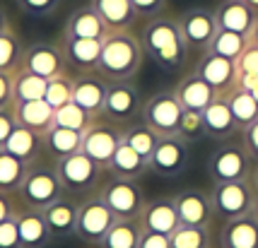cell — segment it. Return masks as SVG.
Instances as JSON below:
<instances>
[{
  "mask_svg": "<svg viewBox=\"0 0 258 248\" xmlns=\"http://www.w3.org/2000/svg\"><path fill=\"white\" fill-rule=\"evenodd\" d=\"M106 34H109V27L104 24V20L92 5H82L78 10H73L63 27V36H73V39H104Z\"/></svg>",
  "mask_w": 258,
  "mask_h": 248,
  "instance_id": "obj_25",
  "label": "cell"
},
{
  "mask_svg": "<svg viewBox=\"0 0 258 248\" xmlns=\"http://www.w3.org/2000/svg\"><path fill=\"white\" fill-rule=\"evenodd\" d=\"M196 72L213 87L217 97H227L236 90V63L229 58L205 51L201 63L196 65Z\"/></svg>",
  "mask_w": 258,
  "mask_h": 248,
  "instance_id": "obj_15",
  "label": "cell"
},
{
  "mask_svg": "<svg viewBox=\"0 0 258 248\" xmlns=\"http://www.w3.org/2000/svg\"><path fill=\"white\" fill-rule=\"evenodd\" d=\"M41 147H44V135L34 133V130L24 128V125H17L3 149H8L10 154H15L17 159H22L27 164H34L39 159V154H41Z\"/></svg>",
  "mask_w": 258,
  "mask_h": 248,
  "instance_id": "obj_30",
  "label": "cell"
},
{
  "mask_svg": "<svg viewBox=\"0 0 258 248\" xmlns=\"http://www.w3.org/2000/svg\"><path fill=\"white\" fill-rule=\"evenodd\" d=\"M181 34L186 39V44L196 48V51H208V46L217 34V20H215V10L208 8H191L179 17Z\"/></svg>",
  "mask_w": 258,
  "mask_h": 248,
  "instance_id": "obj_14",
  "label": "cell"
},
{
  "mask_svg": "<svg viewBox=\"0 0 258 248\" xmlns=\"http://www.w3.org/2000/svg\"><path fill=\"white\" fill-rule=\"evenodd\" d=\"M17 8L29 17H51L63 0H15Z\"/></svg>",
  "mask_w": 258,
  "mask_h": 248,
  "instance_id": "obj_43",
  "label": "cell"
},
{
  "mask_svg": "<svg viewBox=\"0 0 258 248\" xmlns=\"http://www.w3.org/2000/svg\"><path fill=\"white\" fill-rule=\"evenodd\" d=\"M56 169H58V176L63 181V188L68 193H90L99 186V179H101V167L99 161H94L90 154L85 152H75L66 159H58L56 161Z\"/></svg>",
  "mask_w": 258,
  "mask_h": 248,
  "instance_id": "obj_6",
  "label": "cell"
},
{
  "mask_svg": "<svg viewBox=\"0 0 258 248\" xmlns=\"http://www.w3.org/2000/svg\"><path fill=\"white\" fill-rule=\"evenodd\" d=\"M12 82H15V72H3V70H0V109L15 104Z\"/></svg>",
  "mask_w": 258,
  "mask_h": 248,
  "instance_id": "obj_48",
  "label": "cell"
},
{
  "mask_svg": "<svg viewBox=\"0 0 258 248\" xmlns=\"http://www.w3.org/2000/svg\"><path fill=\"white\" fill-rule=\"evenodd\" d=\"M138 248H171L169 234H157V231H143L140 246Z\"/></svg>",
  "mask_w": 258,
  "mask_h": 248,
  "instance_id": "obj_49",
  "label": "cell"
},
{
  "mask_svg": "<svg viewBox=\"0 0 258 248\" xmlns=\"http://www.w3.org/2000/svg\"><path fill=\"white\" fill-rule=\"evenodd\" d=\"M46 85L48 79L34 75L29 70H15V82H12V94H15V102H36V99H44L46 97Z\"/></svg>",
  "mask_w": 258,
  "mask_h": 248,
  "instance_id": "obj_34",
  "label": "cell"
},
{
  "mask_svg": "<svg viewBox=\"0 0 258 248\" xmlns=\"http://www.w3.org/2000/svg\"><path fill=\"white\" fill-rule=\"evenodd\" d=\"M246 3L253 8V10H256V15H258V0H246Z\"/></svg>",
  "mask_w": 258,
  "mask_h": 248,
  "instance_id": "obj_56",
  "label": "cell"
},
{
  "mask_svg": "<svg viewBox=\"0 0 258 248\" xmlns=\"http://www.w3.org/2000/svg\"><path fill=\"white\" fill-rule=\"evenodd\" d=\"M29 164L17 159L15 154H10L8 149H0V191L3 193H20L27 176Z\"/></svg>",
  "mask_w": 258,
  "mask_h": 248,
  "instance_id": "obj_33",
  "label": "cell"
},
{
  "mask_svg": "<svg viewBox=\"0 0 258 248\" xmlns=\"http://www.w3.org/2000/svg\"><path fill=\"white\" fill-rule=\"evenodd\" d=\"M90 5L104 20L109 32H125L138 20V12L131 0H90Z\"/></svg>",
  "mask_w": 258,
  "mask_h": 248,
  "instance_id": "obj_28",
  "label": "cell"
},
{
  "mask_svg": "<svg viewBox=\"0 0 258 248\" xmlns=\"http://www.w3.org/2000/svg\"><path fill=\"white\" fill-rule=\"evenodd\" d=\"M121 142H123V130H118L111 121H101V118H97L82 133V152L90 154L94 161H99L104 169L109 167Z\"/></svg>",
  "mask_w": 258,
  "mask_h": 248,
  "instance_id": "obj_11",
  "label": "cell"
},
{
  "mask_svg": "<svg viewBox=\"0 0 258 248\" xmlns=\"http://www.w3.org/2000/svg\"><path fill=\"white\" fill-rule=\"evenodd\" d=\"M109 92V79H104L99 72H82L80 77L73 79V102L90 111L94 118H99L104 111Z\"/></svg>",
  "mask_w": 258,
  "mask_h": 248,
  "instance_id": "obj_16",
  "label": "cell"
},
{
  "mask_svg": "<svg viewBox=\"0 0 258 248\" xmlns=\"http://www.w3.org/2000/svg\"><path fill=\"white\" fill-rule=\"evenodd\" d=\"M174 200H176L181 224L210 226V222L215 219V207H213V200H210V193H203L198 188H186Z\"/></svg>",
  "mask_w": 258,
  "mask_h": 248,
  "instance_id": "obj_17",
  "label": "cell"
},
{
  "mask_svg": "<svg viewBox=\"0 0 258 248\" xmlns=\"http://www.w3.org/2000/svg\"><path fill=\"white\" fill-rule=\"evenodd\" d=\"M181 113H183V106L176 99L174 90H162L143 104V123L152 128L159 137L176 135Z\"/></svg>",
  "mask_w": 258,
  "mask_h": 248,
  "instance_id": "obj_7",
  "label": "cell"
},
{
  "mask_svg": "<svg viewBox=\"0 0 258 248\" xmlns=\"http://www.w3.org/2000/svg\"><path fill=\"white\" fill-rule=\"evenodd\" d=\"M116 214L111 212V207L101 200V195H90L80 203L78 212V234L85 243L99 246L101 238L106 236V231L116 224Z\"/></svg>",
  "mask_w": 258,
  "mask_h": 248,
  "instance_id": "obj_8",
  "label": "cell"
},
{
  "mask_svg": "<svg viewBox=\"0 0 258 248\" xmlns=\"http://www.w3.org/2000/svg\"><path fill=\"white\" fill-rule=\"evenodd\" d=\"M94 121H97V118H94L90 111H85L82 106H78L75 102H70V104H66V106L56 109V125H60V128H70V130L85 133Z\"/></svg>",
  "mask_w": 258,
  "mask_h": 248,
  "instance_id": "obj_40",
  "label": "cell"
},
{
  "mask_svg": "<svg viewBox=\"0 0 258 248\" xmlns=\"http://www.w3.org/2000/svg\"><path fill=\"white\" fill-rule=\"evenodd\" d=\"M256 10L246 0H222L215 8V20L217 29L225 32H236V34H251L253 22H256Z\"/></svg>",
  "mask_w": 258,
  "mask_h": 248,
  "instance_id": "obj_21",
  "label": "cell"
},
{
  "mask_svg": "<svg viewBox=\"0 0 258 248\" xmlns=\"http://www.w3.org/2000/svg\"><path fill=\"white\" fill-rule=\"evenodd\" d=\"M17 214V205L12 200V193H3L0 191V222L12 219Z\"/></svg>",
  "mask_w": 258,
  "mask_h": 248,
  "instance_id": "obj_51",
  "label": "cell"
},
{
  "mask_svg": "<svg viewBox=\"0 0 258 248\" xmlns=\"http://www.w3.org/2000/svg\"><path fill=\"white\" fill-rule=\"evenodd\" d=\"M203 118H205V133L213 140H229L239 130L227 97H215V102L203 111Z\"/></svg>",
  "mask_w": 258,
  "mask_h": 248,
  "instance_id": "obj_27",
  "label": "cell"
},
{
  "mask_svg": "<svg viewBox=\"0 0 258 248\" xmlns=\"http://www.w3.org/2000/svg\"><path fill=\"white\" fill-rule=\"evenodd\" d=\"M12 32V24H10V17H8V12L0 8V36Z\"/></svg>",
  "mask_w": 258,
  "mask_h": 248,
  "instance_id": "obj_53",
  "label": "cell"
},
{
  "mask_svg": "<svg viewBox=\"0 0 258 248\" xmlns=\"http://www.w3.org/2000/svg\"><path fill=\"white\" fill-rule=\"evenodd\" d=\"M143 46H145V53L159 68L164 70H176L186 63L191 46L186 44V39L181 34L179 20L174 17H155L145 24L143 29Z\"/></svg>",
  "mask_w": 258,
  "mask_h": 248,
  "instance_id": "obj_2",
  "label": "cell"
},
{
  "mask_svg": "<svg viewBox=\"0 0 258 248\" xmlns=\"http://www.w3.org/2000/svg\"><path fill=\"white\" fill-rule=\"evenodd\" d=\"M191 167V147L179 135L159 137L157 147L150 157V171L162 179H179Z\"/></svg>",
  "mask_w": 258,
  "mask_h": 248,
  "instance_id": "obj_9",
  "label": "cell"
},
{
  "mask_svg": "<svg viewBox=\"0 0 258 248\" xmlns=\"http://www.w3.org/2000/svg\"><path fill=\"white\" fill-rule=\"evenodd\" d=\"M174 94H176V99L181 102V106L183 109H191V111H205L215 102V97H217L213 87L196 70L179 79V85L174 87Z\"/></svg>",
  "mask_w": 258,
  "mask_h": 248,
  "instance_id": "obj_24",
  "label": "cell"
},
{
  "mask_svg": "<svg viewBox=\"0 0 258 248\" xmlns=\"http://www.w3.org/2000/svg\"><path fill=\"white\" fill-rule=\"evenodd\" d=\"M171 248H213L210 226H188L179 224L171 234Z\"/></svg>",
  "mask_w": 258,
  "mask_h": 248,
  "instance_id": "obj_38",
  "label": "cell"
},
{
  "mask_svg": "<svg viewBox=\"0 0 258 248\" xmlns=\"http://www.w3.org/2000/svg\"><path fill=\"white\" fill-rule=\"evenodd\" d=\"M248 44H251L248 34H236V32L217 29V34L213 36V41H210V46H208V51H210V53H217V56H222V58H229V60H234L236 63V58L246 51Z\"/></svg>",
  "mask_w": 258,
  "mask_h": 248,
  "instance_id": "obj_36",
  "label": "cell"
},
{
  "mask_svg": "<svg viewBox=\"0 0 258 248\" xmlns=\"http://www.w3.org/2000/svg\"><path fill=\"white\" fill-rule=\"evenodd\" d=\"M248 39H251V44H256V46H258V17H256V22H253V29H251Z\"/></svg>",
  "mask_w": 258,
  "mask_h": 248,
  "instance_id": "obj_54",
  "label": "cell"
},
{
  "mask_svg": "<svg viewBox=\"0 0 258 248\" xmlns=\"http://www.w3.org/2000/svg\"><path fill=\"white\" fill-rule=\"evenodd\" d=\"M143 236V226L138 219H116V224L101 238L99 248H138Z\"/></svg>",
  "mask_w": 258,
  "mask_h": 248,
  "instance_id": "obj_32",
  "label": "cell"
},
{
  "mask_svg": "<svg viewBox=\"0 0 258 248\" xmlns=\"http://www.w3.org/2000/svg\"><path fill=\"white\" fill-rule=\"evenodd\" d=\"M133 3L138 17H147V20H155L159 17V12L164 10L167 0H131Z\"/></svg>",
  "mask_w": 258,
  "mask_h": 248,
  "instance_id": "obj_46",
  "label": "cell"
},
{
  "mask_svg": "<svg viewBox=\"0 0 258 248\" xmlns=\"http://www.w3.org/2000/svg\"><path fill=\"white\" fill-rule=\"evenodd\" d=\"M0 248H22L20 231H17V219L15 217L0 222Z\"/></svg>",
  "mask_w": 258,
  "mask_h": 248,
  "instance_id": "obj_44",
  "label": "cell"
},
{
  "mask_svg": "<svg viewBox=\"0 0 258 248\" xmlns=\"http://www.w3.org/2000/svg\"><path fill=\"white\" fill-rule=\"evenodd\" d=\"M12 111L17 118V125H24L39 135H46L53 125H56V109L46 99H36V102H15Z\"/></svg>",
  "mask_w": 258,
  "mask_h": 248,
  "instance_id": "obj_23",
  "label": "cell"
},
{
  "mask_svg": "<svg viewBox=\"0 0 258 248\" xmlns=\"http://www.w3.org/2000/svg\"><path fill=\"white\" fill-rule=\"evenodd\" d=\"M241 142H244V147L248 149V154L258 161V118L248 125V128L241 130Z\"/></svg>",
  "mask_w": 258,
  "mask_h": 248,
  "instance_id": "obj_50",
  "label": "cell"
},
{
  "mask_svg": "<svg viewBox=\"0 0 258 248\" xmlns=\"http://www.w3.org/2000/svg\"><path fill=\"white\" fill-rule=\"evenodd\" d=\"M143 231H157V234H171L181 224L176 200L174 198H152L147 200L143 212L138 217Z\"/></svg>",
  "mask_w": 258,
  "mask_h": 248,
  "instance_id": "obj_18",
  "label": "cell"
},
{
  "mask_svg": "<svg viewBox=\"0 0 258 248\" xmlns=\"http://www.w3.org/2000/svg\"><path fill=\"white\" fill-rule=\"evenodd\" d=\"M101 46L104 39H73V36H63V56H66L70 68L80 70V72H97L101 58Z\"/></svg>",
  "mask_w": 258,
  "mask_h": 248,
  "instance_id": "obj_19",
  "label": "cell"
},
{
  "mask_svg": "<svg viewBox=\"0 0 258 248\" xmlns=\"http://www.w3.org/2000/svg\"><path fill=\"white\" fill-rule=\"evenodd\" d=\"M258 87V75H248V72H236V90L253 92Z\"/></svg>",
  "mask_w": 258,
  "mask_h": 248,
  "instance_id": "obj_52",
  "label": "cell"
},
{
  "mask_svg": "<svg viewBox=\"0 0 258 248\" xmlns=\"http://www.w3.org/2000/svg\"><path fill=\"white\" fill-rule=\"evenodd\" d=\"M256 186L253 181H229V183H213L210 188V200L215 207V217L220 219H239L253 212V203H256Z\"/></svg>",
  "mask_w": 258,
  "mask_h": 248,
  "instance_id": "obj_4",
  "label": "cell"
},
{
  "mask_svg": "<svg viewBox=\"0 0 258 248\" xmlns=\"http://www.w3.org/2000/svg\"><path fill=\"white\" fill-rule=\"evenodd\" d=\"M227 104L232 109V116H234L239 130H244L258 118V102L256 97L246 90H234L232 94H227Z\"/></svg>",
  "mask_w": 258,
  "mask_h": 248,
  "instance_id": "obj_35",
  "label": "cell"
},
{
  "mask_svg": "<svg viewBox=\"0 0 258 248\" xmlns=\"http://www.w3.org/2000/svg\"><path fill=\"white\" fill-rule=\"evenodd\" d=\"M253 174V157L248 154L244 142H227L217 147L208 157V176L213 183L244 181Z\"/></svg>",
  "mask_w": 258,
  "mask_h": 248,
  "instance_id": "obj_5",
  "label": "cell"
},
{
  "mask_svg": "<svg viewBox=\"0 0 258 248\" xmlns=\"http://www.w3.org/2000/svg\"><path fill=\"white\" fill-rule=\"evenodd\" d=\"M236 72L258 75V46L256 44H248L246 51L236 58Z\"/></svg>",
  "mask_w": 258,
  "mask_h": 248,
  "instance_id": "obj_45",
  "label": "cell"
},
{
  "mask_svg": "<svg viewBox=\"0 0 258 248\" xmlns=\"http://www.w3.org/2000/svg\"><path fill=\"white\" fill-rule=\"evenodd\" d=\"M123 142L150 161V157H152V152H155V147L159 142V135L152 128H147L145 123H128L123 128Z\"/></svg>",
  "mask_w": 258,
  "mask_h": 248,
  "instance_id": "obj_37",
  "label": "cell"
},
{
  "mask_svg": "<svg viewBox=\"0 0 258 248\" xmlns=\"http://www.w3.org/2000/svg\"><path fill=\"white\" fill-rule=\"evenodd\" d=\"M251 214L258 219V195H256V203H253V212H251Z\"/></svg>",
  "mask_w": 258,
  "mask_h": 248,
  "instance_id": "obj_57",
  "label": "cell"
},
{
  "mask_svg": "<svg viewBox=\"0 0 258 248\" xmlns=\"http://www.w3.org/2000/svg\"><path fill=\"white\" fill-rule=\"evenodd\" d=\"M222 248H258V219L253 214L229 219L222 224L220 231Z\"/></svg>",
  "mask_w": 258,
  "mask_h": 248,
  "instance_id": "obj_26",
  "label": "cell"
},
{
  "mask_svg": "<svg viewBox=\"0 0 258 248\" xmlns=\"http://www.w3.org/2000/svg\"><path fill=\"white\" fill-rule=\"evenodd\" d=\"M15 219H17V231H20V243H22V248H46L53 241L51 229L46 224L41 210L24 205L22 210H17Z\"/></svg>",
  "mask_w": 258,
  "mask_h": 248,
  "instance_id": "obj_20",
  "label": "cell"
},
{
  "mask_svg": "<svg viewBox=\"0 0 258 248\" xmlns=\"http://www.w3.org/2000/svg\"><path fill=\"white\" fill-rule=\"evenodd\" d=\"M138 113H143V102H140V90L131 82H109L106 102L101 116L111 123H131Z\"/></svg>",
  "mask_w": 258,
  "mask_h": 248,
  "instance_id": "obj_12",
  "label": "cell"
},
{
  "mask_svg": "<svg viewBox=\"0 0 258 248\" xmlns=\"http://www.w3.org/2000/svg\"><path fill=\"white\" fill-rule=\"evenodd\" d=\"M251 181H253V186H256V191H258V164L253 167V179Z\"/></svg>",
  "mask_w": 258,
  "mask_h": 248,
  "instance_id": "obj_55",
  "label": "cell"
},
{
  "mask_svg": "<svg viewBox=\"0 0 258 248\" xmlns=\"http://www.w3.org/2000/svg\"><path fill=\"white\" fill-rule=\"evenodd\" d=\"M27 46L20 41V36L15 32H8V34L0 36V70L3 72H15L22 65V56Z\"/></svg>",
  "mask_w": 258,
  "mask_h": 248,
  "instance_id": "obj_39",
  "label": "cell"
},
{
  "mask_svg": "<svg viewBox=\"0 0 258 248\" xmlns=\"http://www.w3.org/2000/svg\"><path fill=\"white\" fill-rule=\"evenodd\" d=\"M20 68L29 70V72H34V75H39L44 79H53L58 75H66L68 60L63 56L60 46L48 44V41H36V44H29L24 48Z\"/></svg>",
  "mask_w": 258,
  "mask_h": 248,
  "instance_id": "obj_13",
  "label": "cell"
},
{
  "mask_svg": "<svg viewBox=\"0 0 258 248\" xmlns=\"http://www.w3.org/2000/svg\"><path fill=\"white\" fill-rule=\"evenodd\" d=\"M63 195H66V188H63V181L58 176L56 167H48V164H41V161L29 164L24 183L20 188V198H22V203L27 207L44 210Z\"/></svg>",
  "mask_w": 258,
  "mask_h": 248,
  "instance_id": "obj_3",
  "label": "cell"
},
{
  "mask_svg": "<svg viewBox=\"0 0 258 248\" xmlns=\"http://www.w3.org/2000/svg\"><path fill=\"white\" fill-rule=\"evenodd\" d=\"M106 169L111 171L113 179L140 181L147 174V171H150V161H147L143 154H138L133 147H128L125 142H121Z\"/></svg>",
  "mask_w": 258,
  "mask_h": 248,
  "instance_id": "obj_29",
  "label": "cell"
},
{
  "mask_svg": "<svg viewBox=\"0 0 258 248\" xmlns=\"http://www.w3.org/2000/svg\"><path fill=\"white\" fill-rule=\"evenodd\" d=\"M41 212H44V219L48 224V229H51V236L53 238H70L78 234L80 203L63 195V198H58L56 203L44 207Z\"/></svg>",
  "mask_w": 258,
  "mask_h": 248,
  "instance_id": "obj_22",
  "label": "cell"
},
{
  "mask_svg": "<svg viewBox=\"0 0 258 248\" xmlns=\"http://www.w3.org/2000/svg\"><path fill=\"white\" fill-rule=\"evenodd\" d=\"M17 128V118H15V111H12V106H5V109H0V149L5 147V142L10 140L12 130Z\"/></svg>",
  "mask_w": 258,
  "mask_h": 248,
  "instance_id": "obj_47",
  "label": "cell"
},
{
  "mask_svg": "<svg viewBox=\"0 0 258 248\" xmlns=\"http://www.w3.org/2000/svg\"><path fill=\"white\" fill-rule=\"evenodd\" d=\"M44 147L51 157L56 159H66L75 152H82V133L80 130H70V128H60L53 125L48 133L44 135Z\"/></svg>",
  "mask_w": 258,
  "mask_h": 248,
  "instance_id": "obj_31",
  "label": "cell"
},
{
  "mask_svg": "<svg viewBox=\"0 0 258 248\" xmlns=\"http://www.w3.org/2000/svg\"><path fill=\"white\" fill-rule=\"evenodd\" d=\"M101 200L111 207V212L118 219H138L143 207H145V195L143 188L138 186V181H123L111 179L101 188Z\"/></svg>",
  "mask_w": 258,
  "mask_h": 248,
  "instance_id": "obj_10",
  "label": "cell"
},
{
  "mask_svg": "<svg viewBox=\"0 0 258 248\" xmlns=\"http://www.w3.org/2000/svg\"><path fill=\"white\" fill-rule=\"evenodd\" d=\"M251 94H253V97H256V102H258V87H256V90H253V92H251Z\"/></svg>",
  "mask_w": 258,
  "mask_h": 248,
  "instance_id": "obj_58",
  "label": "cell"
},
{
  "mask_svg": "<svg viewBox=\"0 0 258 248\" xmlns=\"http://www.w3.org/2000/svg\"><path fill=\"white\" fill-rule=\"evenodd\" d=\"M176 135L183 140V142H198L203 137H208L205 133V118H203V111H191V109H183L181 113L179 128H176Z\"/></svg>",
  "mask_w": 258,
  "mask_h": 248,
  "instance_id": "obj_41",
  "label": "cell"
},
{
  "mask_svg": "<svg viewBox=\"0 0 258 248\" xmlns=\"http://www.w3.org/2000/svg\"><path fill=\"white\" fill-rule=\"evenodd\" d=\"M44 99L51 104L53 109H60V106L70 104L73 102V79L68 77V75H58V77L48 79Z\"/></svg>",
  "mask_w": 258,
  "mask_h": 248,
  "instance_id": "obj_42",
  "label": "cell"
},
{
  "mask_svg": "<svg viewBox=\"0 0 258 248\" xmlns=\"http://www.w3.org/2000/svg\"><path fill=\"white\" fill-rule=\"evenodd\" d=\"M143 56H145L143 39L135 36L131 29L109 32L104 36L97 72L109 82H128L138 75V70L143 65Z\"/></svg>",
  "mask_w": 258,
  "mask_h": 248,
  "instance_id": "obj_1",
  "label": "cell"
}]
</instances>
